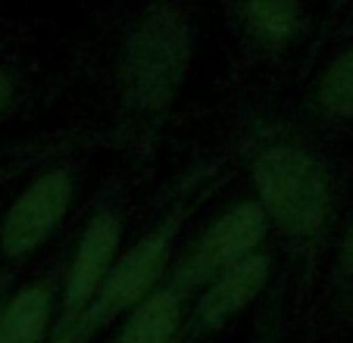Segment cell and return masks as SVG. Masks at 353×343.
<instances>
[{"instance_id": "1", "label": "cell", "mask_w": 353, "mask_h": 343, "mask_svg": "<svg viewBox=\"0 0 353 343\" xmlns=\"http://www.w3.org/2000/svg\"><path fill=\"white\" fill-rule=\"evenodd\" d=\"M197 19L188 0H144L119 28L110 85L134 125H160L179 106L197 63Z\"/></svg>"}, {"instance_id": "10", "label": "cell", "mask_w": 353, "mask_h": 343, "mask_svg": "<svg viewBox=\"0 0 353 343\" xmlns=\"http://www.w3.org/2000/svg\"><path fill=\"white\" fill-rule=\"evenodd\" d=\"M54 281H28L0 309V343H47L57 318Z\"/></svg>"}, {"instance_id": "13", "label": "cell", "mask_w": 353, "mask_h": 343, "mask_svg": "<svg viewBox=\"0 0 353 343\" xmlns=\"http://www.w3.org/2000/svg\"><path fill=\"white\" fill-rule=\"evenodd\" d=\"M22 100V79L13 69V63L0 56V122H7Z\"/></svg>"}, {"instance_id": "9", "label": "cell", "mask_w": 353, "mask_h": 343, "mask_svg": "<svg viewBox=\"0 0 353 343\" xmlns=\"http://www.w3.org/2000/svg\"><path fill=\"white\" fill-rule=\"evenodd\" d=\"M228 22L256 56H285L310 25L303 0H228Z\"/></svg>"}, {"instance_id": "3", "label": "cell", "mask_w": 353, "mask_h": 343, "mask_svg": "<svg viewBox=\"0 0 353 343\" xmlns=\"http://www.w3.org/2000/svg\"><path fill=\"white\" fill-rule=\"evenodd\" d=\"M188 216H191V200H179L150 231H144L132 247H125L116 265L110 269L107 281L100 284L97 297L79 315V322L69 324L60 334H50L47 343H91L103 331L116 328L122 315L132 306H138L172 269L179 234Z\"/></svg>"}, {"instance_id": "7", "label": "cell", "mask_w": 353, "mask_h": 343, "mask_svg": "<svg viewBox=\"0 0 353 343\" xmlns=\"http://www.w3.org/2000/svg\"><path fill=\"white\" fill-rule=\"evenodd\" d=\"M269 281H272V253L266 247L210 278L191 303L181 343H203L216 337L266 293Z\"/></svg>"}, {"instance_id": "14", "label": "cell", "mask_w": 353, "mask_h": 343, "mask_svg": "<svg viewBox=\"0 0 353 343\" xmlns=\"http://www.w3.org/2000/svg\"><path fill=\"white\" fill-rule=\"evenodd\" d=\"M250 343H281V337H279V318H275V315L263 318V322L256 324Z\"/></svg>"}, {"instance_id": "2", "label": "cell", "mask_w": 353, "mask_h": 343, "mask_svg": "<svg viewBox=\"0 0 353 343\" xmlns=\"http://www.w3.org/2000/svg\"><path fill=\"white\" fill-rule=\"evenodd\" d=\"M247 172L254 200L281 240L313 247L334 228L338 178L319 147L291 132H272L254 144Z\"/></svg>"}, {"instance_id": "5", "label": "cell", "mask_w": 353, "mask_h": 343, "mask_svg": "<svg viewBox=\"0 0 353 343\" xmlns=\"http://www.w3.org/2000/svg\"><path fill=\"white\" fill-rule=\"evenodd\" d=\"M122 218L116 209L100 206L81 225V234L72 247L66 271L60 278V297H57V318L50 334H60L69 324L79 322V315L97 297L100 284L107 281L110 269L122 256Z\"/></svg>"}, {"instance_id": "11", "label": "cell", "mask_w": 353, "mask_h": 343, "mask_svg": "<svg viewBox=\"0 0 353 343\" xmlns=\"http://www.w3.org/2000/svg\"><path fill=\"white\" fill-rule=\"evenodd\" d=\"M307 112L322 125L353 128V44L338 50L307 87Z\"/></svg>"}, {"instance_id": "8", "label": "cell", "mask_w": 353, "mask_h": 343, "mask_svg": "<svg viewBox=\"0 0 353 343\" xmlns=\"http://www.w3.org/2000/svg\"><path fill=\"white\" fill-rule=\"evenodd\" d=\"M194 297L197 284L181 275L172 262V269L154 291L122 315L110 343H181Z\"/></svg>"}, {"instance_id": "12", "label": "cell", "mask_w": 353, "mask_h": 343, "mask_svg": "<svg viewBox=\"0 0 353 343\" xmlns=\"http://www.w3.org/2000/svg\"><path fill=\"white\" fill-rule=\"evenodd\" d=\"M328 253V293L344 312H353V209L338 225Z\"/></svg>"}, {"instance_id": "4", "label": "cell", "mask_w": 353, "mask_h": 343, "mask_svg": "<svg viewBox=\"0 0 353 343\" xmlns=\"http://www.w3.org/2000/svg\"><path fill=\"white\" fill-rule=\"evenodd\" d=\"M79 197V172L69 163H54L34 172L0 216V259L26 265L60 231Z\"/></svg>"}, {"instance_id": "6", "label": "cell", "mask_w": 353, "mask_h": 343, "mask_svg": "<svg viewBox=\"0 0 353 343\" xmlns=\"http://www.w3.org/2000/svg\"><path fill=\"white\" fill-rule=\"evenodd\" d=\"M269 234H272V225L263 206L254 200V194L241 197L232 206H225L219 216L210 218L207 228L191 240V247L181 256H175V269L191 278L200 291L210 278L232 269L250 253L263 250Z\"/></svg>"}]
</instances>
